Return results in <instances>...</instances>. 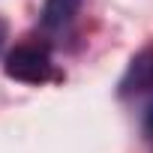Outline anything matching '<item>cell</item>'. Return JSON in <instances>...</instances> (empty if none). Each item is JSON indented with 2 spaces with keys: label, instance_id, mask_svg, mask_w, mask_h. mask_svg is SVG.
Masks as SVG:
<instances>
[{
  "label": "cell",
  "instance_id": "cell-1",
  "mask_svg": "<svg viewBox=\"0 0 153 153\" xmlns=\"http://www.w3.org/2000/svg\"><path fill=\"white\" fill-rule=\"evenodd\" d=\"M3 72L15 81H24V84H42L48 78H54V63L48 57L45 48L39 45H18L6 54V63H3Z\"/></svg>",
  "mask_w": 153,
  "mask_h": 153
},
{
  "label": "cell",
  "instance_id": "cell-2",
  "mask_svg": "<svg viewBox=\"0 0 153 153\" xmlns=\"http://www.w3.org/2000/svg\"><path fill=\"white\" fill-rule=\"evenodd\" d=\"M153 87V48H144L132 57V63L126 66L123 78H120V96H132L141 90Z\"/></svg>",
  "mask_w": 153,
  "mask_h": 153
},
{
  "label": "cell",
  "instance_id": "cell-3",
  "mask_svg": "<svg viewBox=\"0 0 153 153\" xmlns=\"http://www.w3.org/2000/svg\"><path fill=\"white\" fill-rule=\"evenodd\" d=\"M81 0H45V9H42V24L45 27H63L75 18Z\"/></svg>",
  "mask_w": 153,
  "mask_h": 153
},
{
  "label": "cell",
  "instance_id": "cell-4",
  "mask_svg": "<svg viewBox=\"0 0 153 153\" xmlns=\"http://www.w3.org/2000/svg\"><path fill=\"white\" fill-rule=\"evenodd\" d=\"M6 36H9V27H6V21H3V18H0V48H3Z\"/></svg>",
  "mask_w": 153,
  "mask_h": 153
},
{
  "label": "cell",
  "instance_id": "cell-5",
  "mask_svg": "<svg viewBox=\"0 0 153 153\" xmlns=\"http://www.w3.org/2000/svg\"><path fill=\"white\" fill-rule=\"evenodd\" d=\"M144 126H147V132H153V105L147 108V117H144Z\"/></svg>",
  "mask_w": 153,
  "mask_h": 153
}]
</instances>
